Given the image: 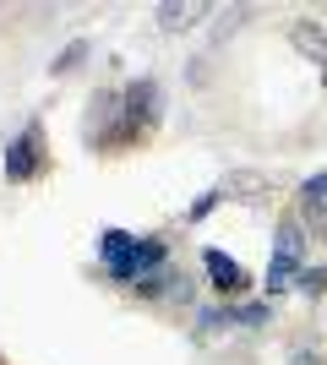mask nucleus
<instances>
[{"label":"nucleus","mask_w":327,"mask_h":365,"mask_svg":"<svg viewBox=\"0 0 327 365\" xmlns=\"http://www.w3.org/2000/svg\"><path fill=\"white\" fill-rule=\"evenodd\" d=\"M98 262H104V273L115 284H137L142 273H153L170 262V245L158 240V235H125V229H104L98 235Z\"/></svg>","instance_id":"f257e3e1"},{"label":"nucleus","mask_w":327,"mask_h":365,"mask_svg":"<svg viewBox=\"0 0 327 365\" xmlns=\"http://www.w3.org/2000/svg\"><path fill=\"white\" fill-rule=\"evenodd\" d=\"M300 262H306V224H300V218H284L279 224V245H273V262H267V289L273 294L289 289V278H300Z\"/></svg>","instance_id":"f03ea898"},{"label":"nucleus","mask_w":327,"mask_h":365,"mask_svg":"<svg viewBox=\"0 0 327 365\" xmlns=\"http://www.w3.org/2000/svg\"><path fill=\"white\" fill-rule=\"evenodd\" d=\"M44 175V131L38 125H22L11 137V148H6V180L11 185H28Z\"/></svg>","instance_id":"7ed1b4c3"},{"label":"nucleus","mask_w":327,"mask_h":365,"mask_svg":"<svg viewBox=\"0 0 327 365\" xmlns=\"http://www.w3.org/2000/svg\"><path fill=\"white\" fill-rule=\"evenodd\" d=\"M158 104H164V93H158L153 76H137V82H125V88H120V115H125L131 131L153 125L158 120Z\"/></svg>","instance_id":"20e7f679"},{"label":"nucleus","mask_w":327,"mask_h":365,"mask_svg":"<svg viewBox=\"0 0 327 365\" xmlns=\"http://www.w3.org/2000/svg\"><path fill=\"white\" fill-rule=\"evenodd\" d=\"M300 224L311 235H327V169L300 185Z\"/></svg>","instance_id":"39448f33"},{"label":"nucleus","mask_w":327,"mask_h":365,"mask_svg":"<svg viewBox=\"0 0 327 365\" xmlns=\"http://www.w3.org/2000/svg\"><path fill=\"white\" fill-rule=\"evenodd\" d=\"M202 267H207V284H213L218 294H240V289L251 284V278H246V267H240L234 257H224V251H207V257H202Z\"/></svg>","instance_id":"423d86ee"},{"label":"nucleus","mask_w":327,"mask_h":365,"mask_svg":"<svg viewBox=\"0 0 327 365\" xmlns=\"http://www.w3.org/2000/svg\"><path fill=\"white\" fill-rule=\"evenodd\" d=\"M289 38H295V49L306 55V61H316V66H322V76H327V33L316 28V22H295Z\"/></svg>","instance_id":"0eeeda50"},{"label":"nucleus","mask_w":327,"mask_h":365,"mask_svg":"<svg viewBox=\"0 0 327 365\" xmlns=\"http://www.w3.org/2000/svg\"><path fill=\"white\" fill-rule=\"evenodd\" d=\"M170 284H180V278H175V273H170V262H164V267H153V273H142L131 289H137L142 300H164V294H175Z\"/></svg>","instance_id":"6e6552de"},{"label":"nucleus","mask_w":327,"mask_h":365,"mask_svg":"<svg viewBox=\"0 0 327 365\" xmlns=\"http://www.w3.org/2000/svg\"><path fill=\"white\" fill-rule=\"evenodd\" d=\"M197 16H207V6H158V22H164V28H191Z\"/></svg>","instance_id":"1a4fd4ad"},{"label":"nucleus","mask_w":327,"mask_h":365,"mask_svg":"<svg viewBox=\"0 0 327 365\" xmlns=\"http://www.w3.org/2000/svg\"><path fill=\"white\" fill-rule=\"evenodd\" d=\"M88 49H93V44H88V38H71V44H66L61 55H55V66H49V71H55V76L77 71V61H82V55H88Z\"/></svg>","instance_id":"9d476101"},{"label":"nucleus","mask_w":327,"mask_h":365,"mask_svg":"<svg viewBox=\"0 0 327 365\" xmlns=\"http://www.w3.org/2000/svg\"><path fill=\"white\" fill-rule=\"evenodd\" d=\"M218 202H224V191H207V197H197V202H191V213H186V224H202V218L213 213Z\"/></svg>","instance_id":"9b49d317"},{"label":"nucleus","mask_w":327,"mask_h":365,"mask_svg":"<svg viewBox=\"0 0 327 365\" xmlns=\"http://www.w3.org/2000/svg\"><path fill=\"white\" fill-rule=\"evenodd\" d=\"M229 317H234V322H251V327H262V322L273 317V311H267V305H234Z\"/></svg>","instance_id":"f8f14e48"},{"label":"nucleus","mask_w":327,"mask_h":365,"mask_svg":"<svg viewBox=\"0 0 327 365\" xmlns=\"http://www.w3.org/2000/svg\"><path fill=\"white\" fill-rule=\"evenodd\" d=\"M300 289L322 294V289H327V267H300Z\"/></svg>","instance_id":"ddd939ff"}]
</instances>
